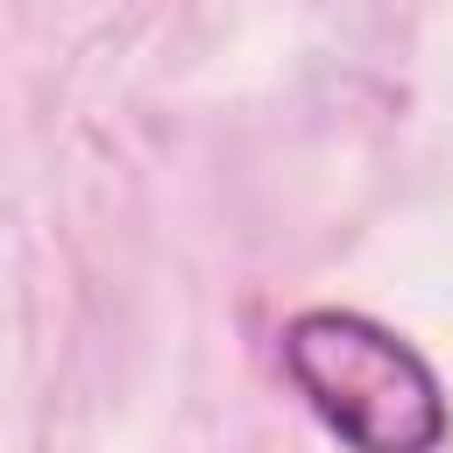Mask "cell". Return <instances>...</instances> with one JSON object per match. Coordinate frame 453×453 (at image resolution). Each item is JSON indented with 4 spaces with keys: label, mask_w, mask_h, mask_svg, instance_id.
I'll use <instances>...</instances> for the list:
<instances>
[{
    "label": "cell",
    "mask_w": 453,
    "mask_h": 453,
    "mask_svg": "<svg viewBox=\"0 0 453 453\" xmlns=\"http://www.w3.org/2000/svg\"><path fill=\"white\" fill-rule=\"evenodd\" d=\"M297 396L354 453H432L446 439V389L411 340L361 311H297L283 326Z\"/></svg>",
    "instance_id": "6da1fadb"
}]
</instances>
